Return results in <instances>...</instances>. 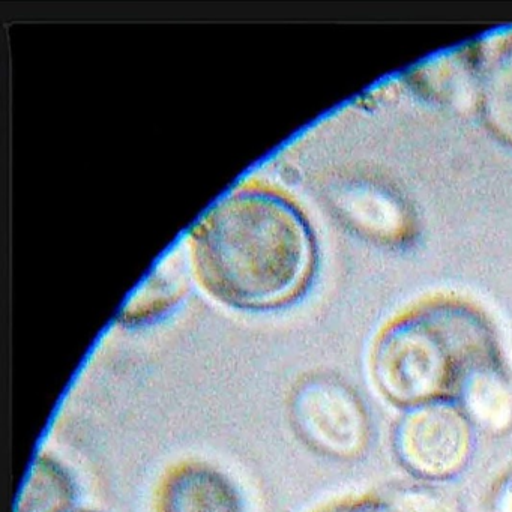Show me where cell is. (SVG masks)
Wrapping results in <instances>:
<instances>
[{
    "label": "cell",
    "mask_w": 512,
    "mask_h": 512,
    "mask_svg": "<svg viewBox=\"0 0 512 512\" xmlns=\"http://www.w3.org/2000/svg\"><path fill=\"white\" fill-rule=\"evenodd\" d=\"M371 376L386 401L400 409L458 403L475 421L499 403L508 385L496 328L461 301H431L382 329L371 350Z\"/></svg>",
    "instance_id": "1"
},
{
    "label": "cell",
    "mask_w": 512,
    "mask_h": 512,
    "mask_svg": "<svg viewBox=\"0 0 512 512\" xmlns=\"http://www.w3.org/2000/svg\"><path fill=\"white\" fill-rule=\"evenodd\" d=\"M206 290L239 308H272L295 298L310 277L313 239L304 218L278 194L241 190L218 200L193 233Z\"/></svg>",
    "instance_id": "2"
},
{
    "label": "cell",
    "mask_w": 512,
    "mask_h": 512,
    "mask_svg": "<svg viewBox=\"0 0 512 512\" xmlns=\"http://www.w3.org/2000/svg\"><path fill=\"white\" fill-rule=\"evenodd\" d=\"M289 410L302 442L326 457L358 458L373 439V421L364 398L334 374H310L299 380L290 395Z\"/></svg>",
    "instance_id": "3"
},
{
    "label": "cell",
    "mask_w": 512,
    "mask_h": 512,
    "mask_svg": "<svg viewBox=\"0 0 512 512\" xmlns=\"http://www.w3.org/2000/svg\"><path fill=\"white\" fill-rule=\"evenodd\" d=\"M392 449L404 470L425 482L464 472L475 451V421L458 403L412 407L398 419Z\"/></svg>",
    "instance_id": "4"
},
{
    "label": "cell",
    "mask_w": 512,
    "mask_h": 512,
    "mask_svg": "<svg viewBox=\"0 0 512 512\" xmlns=\"http://www.w3.org/2000/svg\"><path fill=\"white\" fill-rule=\"evenodd\" d=\"M158 512H244V506L223 473L203 464H185L161 485Z\"/></svg>",
    "instance_id": "5"
},
{
    "label": "cell",
    "mask_w": 512,
    "mask_h": 512,
    "mask_svg": "<svg viewBox=\"0 0 512 512\" xmlns=\"http://www.w3.org/2000/svg\"><path fill=\"white\" fill-rule=\"evenodd\" d=\"M320 512H454V508L439 491L415 487L340 500Z\"/></svg>",
    "instance_id": "6"
},
{
    "label": "cell",
    "mask_w": 512,
    "mask_h": 512,
    "mask_svg": "<svg viewBox=\"0 0 512 512\" xmlns=\"http://www.w3.org/2000/svg\"><path fill=\"white\" fill-rule=\"evenodd\" d=\"M73 499L70 479L55 464L40 461L23 488L17 512H67Z\"/></svg>",
    "instance_id": "7"
},
{
    "label": "cell",
    "mask_w": 512,
    "mask_h": 512,
    "mask_svg": "<svg viewBox=\"0 0 512 512\" xmlns=\"http://www.w3.org/2000/svg\"><path fill=\"white\" fill-rule=\"evenodd\" d=\"M485 101L497 130L512 137V53L494 59L485 76Z\"/></svg>",
    "instance_id": "8"
},
{
    "label": "cell",
    "mask_w": 512,
    "mask_h": 512,
    "mask_svg": "<svg viewBox=\"0 0 512 512\" xmlns=\"http://www.w3.org/2000/svg\"><path fill=\"white\" fill-rule=\"evenodd\" d=\"M494 512H512V472L506 475L494 491Z\"/></svg>",
    "instance_id": "9"
},
{
    "label": "cell",
    "mask_w": 512,
    "mask_h": 512,
    "mask_svg": "<svg viewBox=\"0 0 512 512\" xmlns=\"http://www.w3.org/2000/svg\"><path fill=\"white\" fill-rule=\"evenodd\" d=\"M77 512H91V511H77Z\"/></svg>",
    "instance_id": "10"
}]
</instances>
